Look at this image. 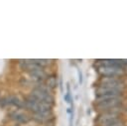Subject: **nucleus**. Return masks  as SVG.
Here are the masks:
<instances>
[{
	"label": "nucleus",
	"mask_w": 127,
	"mask_h": 126,
	"mask_svg": "<svg viewBox=\"0 0 127 126\" xmlns=\"http://www.w3.org/2000/svg\"><path fill=\"white\" fill-rule=\"evenodd\" d=\"M121 119L119 118V110L117 107V108H114V109H111L108 111H104L103 113H101L98 116L96 122L100 126H108V125L118 122Z\"/></svg>",
	"instance_id": "f257e3e1"
},
{
	"label": "nucleus",
	"mask_w": 127,
	"mask_h": 126,
	"mask_svg": "<svg viewBox=\"0 0 127 126\" xmlns=\"http://www.w3.org/2000/svg\"><path fill=\"white\" fill-rule=\"evenodd\" d=\"M98 72L103 77H120V75L124 73V69L123 67L115 65H100Z\"/></svg>",
	"instance_id": "f03ea898"
},
{
	"label": "nucleus",
	"mask_w": 127,
	"mask_h": 126,
	"mask_svg": "<svg viewBox=\"0 0 127 126\" xmlns=\"http://www.w3.org/2000/svg\"><path fill=\"white\" fill-rule=\"evenodd\" d=\"M99 86L122 90L124 87V82L120 77H101L99 80Z\"/></svg>",
	"instance_id": "7ed1b4c3"
},
{
	"label": "nucleus",
	"mask_w": 127,
	"mask_h": 126,
	"mask_svg": "<svg viewBox=\"0 0 127 126\" xmlns=\"http://www.w3.org/2000/svg\"><path fill=\"white\" fill-rule=\"evenodd\" d=\"M30 95L35 98L36 100L40 101V102H43V103H46V104H49L50 106H54L55 105V97L54 95H51V94H47V93H44L36 88H33L31 91H30Z\"/></svg>",
	"instance_id": "20e7f679"
},
{
	"label": "nucleus",
	"mask_w": 127,
	"mask_h": 126,
	"mask_svg": "<svg viewBox=\"0 0 127 126\" xmlns=\"http://www.w3.org/2000/svg\"><path fill=\"white\" fill-rule=\"evenodd\" d=\"M121 103H122V98L121 97H115V98H111V99L96 102L95 107L98 108L99 110L108 111V110L117 108L119 105H121Z\"/></svg>",
	"instance_id": "39448f33"
},
{
	"label": "nucleus",
	"mask_w": 127,
	"mask_h": 126,
	"mask_svg": "<svg viewBox=\"0 0 127 126\" xmlns=\"http://www.w3.org/2000/svg\"><path fill=\"white\" fill-rule=\"evenodd\" d=\"M10 116L13 120H15L18 123H28L31 120V116H29L25 112L21 111L20 109H16V110L10 112Z\"/></svg>",
	"instance_id": "423d86ee"
},
{
	"label": "nucleus",
	"mask_w": 127,
	"mask_h": 126,
	"mask_svg": "<svg viewBox=\"0 0 127 126\" xmlns=\"http://www.w3.org/2000/svg\"><path fill=\"white\" fill-rule=\"evenodd\" d=\"M121 93H122V90L111 88V87L98 86L95 89V94H96L95 96H98V95H116V96H120Z\"/></svg>",
	"instance_id": "0eeeda50"
},
{
	"label": "nucleus",
	"mask_w": 127,
	"mask_h": 126,
	"mask_svg": "<svg viewBox=\"0 0 127 126\" xmlns=\"http://www.w3.org/2000/svg\"><path fill=\"white\" fill-rule=\"evenodd\" d=\"M7 97V101L9 105L17 107V109H24V100H22L18 95L10 94Z\"/></svg>",
	"instance_id": "6e6552de"
},
{
	"label": "nucleus",
	"mask_w": 127,
	"mask_h": 126,
	"mask_svg": "<svg viewBox=\"0 0 127 126\" xmlns=\"http://www.w3.org/2000/svg\"><path fill=\"white\" fill-rule=\"evenodd\" d=\"M44 83L49 87V88H51L52 90H54L57 86H58V80H57V77H56V75L55 74H48L47 75V77H46V79L44 80Z\"/></svg>",
	"instance_id": "1a4fd4ad"
},
{
	"label": "nucleus",
	"mask_w": 127,
	"mask_h": 126,
	"mask_svg": "<svg viewBox=\"0 0 127 126\" xmlns=\"http://www.w3.org/2000/svg\"><path fill=\"white\" fill-rule=\"evenodd\" d=\"M64 101L67 102V103L70 102V93H69V86H68V84H67V91L64 94Z\"/></svg>",
	"instance_id": "9d476101"
},
{
	"label": "nucleus",
	"mask_w": 127,
	"mask_h": 126,
	"mask_svg": "<svg viewBox=\"0 0 127 126\" xmlns=\"http://www.w3.org/2000/svg\"><path fill=\"white\" fill-rule=\"evenodd\" d=\"M108 126H124V122L120 120V121L115 122V123H113V124H110V125H108Z\"/></svg>",
	"instance_id": "9b49d317"
},
{
	"label": "nucleus",
	"mask_w": 127,
	"mask_h": 126,
	"mask_svg": "<svg viewBox=\"0 0 127 126\" xmlns=\"http://www.w3.org/2000/svg\"><path fill=\"white\" fill-rule=\"evenodd\" d=\"M78 81H79L80 84L82 83V73H81V71H79V70H78Z\"/></svg>",
	"instance_id": "f8f14e48"
}]
</instances>
